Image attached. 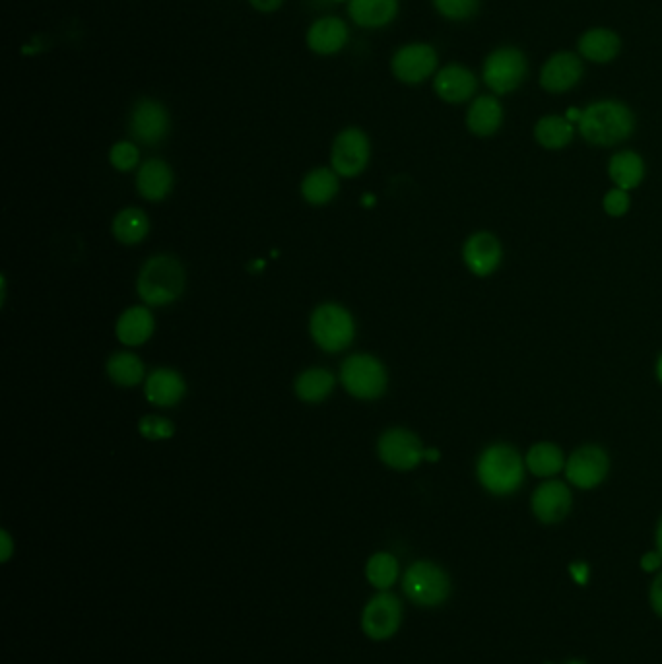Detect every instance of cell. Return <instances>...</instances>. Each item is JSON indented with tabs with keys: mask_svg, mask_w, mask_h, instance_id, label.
I'll list each match as a JSON object with an SVG mask.
<instances>
[{
	"mask_svg": "<svg viewBox=\"0 0 662 664\" xmlns=\"http://www.w3.org/2000/svg\"><path fill=\"white\" fill-rule=\"evenodd\" d=\"M527 466L534 476H554L565 466L563 453L552 443H538L527 455Z\"/></svg>",
	"mask_w": 662,
	"mask_h": 664,
	"instance_id": "cell-31",
	"label": "cell"
},
{
	"mask_svg": "<svg viewBox=\"0 0 662 664\" xmlns=\"http://www.w3.org/2000/svg\"><path fill=\"white\" fill-rule=\"evenodd\" d=\"M169 127V113L162 101L144 98L134 105L131 134L136 142L146 146L160 144L169 134Z\"/></svg>",
	"mask_w": 662,
	"mask_h": 664,
	"instance_id": "cell-11",
	"label": "cell"
},
{
	"mask_svg": "<svg viewBox=\"0 0 662 664\" xmlns=\"http://www.w3.org/2000/svg\"><path fill=\"white\" fill-rule=\"evenodd\" d=\"M501 119H503V109H501L499 101L492 96H482L470 105L466 123H468L470 133L490 136L499 129Z\"/></svg>",
	"mask_w": 662,
	"mask_h": 664,
	"instance_id": "cell-25",
	"label": "cell"
},
{
	"mask_svg": "<svg viewBox=\"0 0 662 664\" xmlns=\"http://www.w3.org/2000/svg\"><path fill=\"white\" fill-rule=\"evenodd\" d=\"M527 68V59L519 49H497L484 65V80L496 94H509L521 86Z\"/></svg>",
	"mask_w": 662,
	"mask_h": 664,
	"instance_id": "cell-8",
	"label": "cell"
},
{
	"mask_svg": "<svg viewBox=\"0 0 662 664\" xmlns=\"http://www.w3.org/2000/svg\"><path fill=\"white\" fill-rule=\"evenodd\" d=\"M534 136L544 148L558 150L571 142L573 127L567 119L552 115V117H544L538 121L536 129H534Z\"/></svg>",
	"mask_w": 662,
	"mask_h": 664,
	"instance_id": "cell-32",
	"label": "cell"
},
{
	"mask_svg": "<svg viewBox=\"0 0 662 664\" xmlns=\"http://www.w3.org/2000/svg\"><path fill=\"white\" fill-rule=\"evenodd\" d=\"M464 263L478 274L488 276L501 263V245L492 233H476L464 245Z\"/></svg>",
	"mask_w": 662,
	"mask_h": 664,
	"instance_id": "cell-18",
	"label": "cell"
},
{
	"mask_svg": "<svg viewBox=\"0 0 662 664\" xmlns=\"http://www.w3.org/2000/svg\"><path fill=\"white\" fill-rule=\"evenodd\" d=\"M109 162L117 171H131L140 162L138 146L129 140L117 142L109 152Z\"/></svg>",
	"mask_w": 662,
	"mask_h": 664,
	"instance_id": "cell-33",
	"label": "cell"
},
{
	"mask_svg": "<svg viewBox=\"0 0 662 664\" xmlns=\"http://www.w3.org/2000/svg\"><path fill=\"white\" fill-rule=\"evenodd\" d=\"M639 565H641V569L647 571V573H655V571H659L662 565L661 552H649V554H645V556L641 558V564Z\"/></svg>",
	"mask_w": 662,
	"mask_h": 664,
	"instance_id": "cell-38",
	"label": "cell"
},
{
	"mask_svg": "<svg viewBox=\"0 0 662 664\" xmlns=\"http://www.w3.org/2000/svg\"><path fill=\"white\" fill-rule=\"evenodd\" d=\"M400 577V564L391 552H375L365 564V579L377 591H391Z\"/></svg>",
	"mask_w": 662,
	"mask_h": 664,
	"instance_id": "cell-27",
	"label": "cell"
},
{
	"mask_svg": "<svg viewBox=\"0 0 662 664\" xmlns=\"http://www.w3.org/2000/svg\"><path fill=\"white\" fill-rule=\"evenodd\" d=\"M610 177L618 185V189H635L643 175H645V166L643 160L635 152H620L610 160Z\"/></svg>",
	"mask_w": 662,
	"mask_h": 664,
	"instance_id": "cell-30",
	"label": "cell"
},
{
	"mask_svg": "<svg viewBox=\"0 0 662 664\" xmlns=\"http://www.w3.org/2000/svg\"><path fill=\"white\" fill-rule=\"evenodd\" d=\"M393 74L404 84H420L437 68V53L428 43H410L398 49L391 61Z\"/></svg>",
	"mask_w": 662,
	"mask_h": 664,
	"instance_id": "cell-12",
	"label": "cell"
},
{
	"mask_svg": "<svg viewBox=\"0 0 662 664\" xmlns=\"http://www.w3.org/2000/svg\"><path fill=\"white\" fill-rule=\"evenodd\" d=\"M309 332L315 344L325 352L346 350L356 336V323L348 309L336 303L319 305L309 321Z\"/></svg>",
	"mask_w": 662,
	"mask_h": 664,
	"instance_id": "cell-5",
	"label": "cell"
},
{
	"mask_svg": "<svg viewBox=\"0 0 662 664\" xmlns=\"http://www.w3.org/2000/svg\"><path fill=\"white\" fill-rule=\"evenodd\" d=\"M138 432L150 441H160V439H169L175 433V428L162 416H144L138 422Z\"/></svg>",
	"mask_w": 662,
	"mask_h": 664,
	"instance_id": "cell-35",
	"label": "cell"
},
{
	"mask_svg": "<svg viewBox=\"0 0 662 664\" xmlns=\"http://www.w3.org/2000/svg\"><path fill=\"white\" fill-rule=\"evenodd\" d=\"M657 373H659V379H661L662 383V358L659 360V367H657Z\"/></svg>",
	"mask_w": 662,
	"mask_h": 664,
	"instance_id": "cell-44",
	"label": "cell"
},
{
	"mask_svg": "<svg viewBox=\"0 0 662 664\" xmlns=\"http://www.w3.org/2000/svg\"><path fill=\"white\" fill-rule=\"evenodd\" d=\"M523 461L519 453L507 445L486 449L478 461V478L482 486L496 496H509L523 484Z\"/></svg>",
	"mask_w": 662,
	"mask_h": 664,
	"instance_id": "cell-4",
	"label": "cell"
},
{
	"mask_svg": "<svg viewBox=\"0 0 662 664\" xmlns=\"http://www.w3.org/2000/svg\"><path fill=\"white\" fill-rule=\"evenodd\" d=\"M608 468H610L608 455L600 447L589 445V447L575 451L569 457L567 466H565V474L573 486H577L581 490H591L606 478Z\"/></svg>",
	"mask_w": 662,
	"mask_h": 664,
	"instance_id": "cell-13",
	"label": "cell"
},
{
	"mask_svg": "<svg viewBox=\"0 0 662 664\" xmlns=\"http://www.w3.org/2000/svg\"><path fill=\"white\" fill-rule=\"evenodd\" d=\"M307 47L317 55H334L342 51L350 39L348 26L338 16H325L307 30Z\"/></svg>",
	"mask_w": 662,
	"mask_h": 664,
	"instance_id": "cell-15",
	"label": "cell"
},
{
	"mask_svg": "<svg viewBox=\"0 0 662 664\" xmlns=\"http://www.w3.org/2000/svg\"><path fill=\"white\" fill-rule=\"evenodd\" d=\"M136 189L146 200H164L173 189V171L164 160L152 158L136 173Z\"/></svg>",
	"mask_w": 662,
	"mask_h": 664,
	"instance_id": "cell-20",
	"label": "cell"
},
{
	"mask_svg": "<svg viewBox=\"0 0 662 664\" xmlns=\"http://www.w3.org/2000/svg\"><path fill=\"white\" fill-rule=\"evenodd\" d=\"M338 177L340 175L329 167H317V169L309 171L301 183L303 199L313 206H323V204L331 202L340 187Z\"/></svg>",
	"mask_w": 662,
	"mask_h": 664,
	"instance_id": "cell-23",
	"label": "cell"
},
{
	"mask_svg": "<svg viewBox=\"0 0 662 664\" xmlns=\"http://www.w3.org/2000/svg\"><path fill=\"white\" fill-rule=\"evenodd\" d=\"M583 76V63L577 55L573 53H558L540 72V84L544 90L560 94L573 88Z\"/></svg>",
	"mask_w": 662,
	"mask_h": 664,
	"instance_id": "cell-16",
	"label": "cell"
},
{
	"mask_svg": "<svg viewBox=\"0 0 662 664\" xmlns=\"http://www.w3.org/2000/svg\"><path fill=\"white\" fill-rule=\"evenodd\" d=\"M433 6L449 20H466L476 14L478 0H433Z\"/></svg>",
	"mask_w": 662,
	"mask_h": 664,
	"instance_id": "cell-34",
	"label": "cell"
},
{
	"mask_svg": "<svg viewBox=\"0 0 662 664\" xmlns=\"http://www.w3.org/2000/svg\"><path fill=\"white\" fill-rule=\"evenodd\" d=\"M424 459H428V461H437V459H439V451H437V449H428L426 455H424Z\"/></svg>",
	"mask_w": 662,
	"mask_h": 664,
	"instance_id": "cell-42",
	"label": "cell"
},
{
	"mask_svg": "<svg viewBox=\"0 0 662 664\" xmlns=\"http://www.w3.org/2000/svg\"><path fill=\"white\" fill-rule=\"evenodd\" d=\"M185 393H187L185 379L181 377V373L169 367H160L152 371L144 385V395L148 402L162 408L175 406L185 397Z\"/></svg>",
	"mask_w": 662,
	"mask_h": 664,
	"instance_id": "cell-17",
	"label": "cell"
},
{
	"mask_svg": "<svg viewBox=\"0 0 662 664\" xmlns=\"http://www.w3.org/2000/svg\"><path fill=\"white\" fill-rule=\"evenodd\" d=\"M0 548H2L0 562L6 564L12 558V554H14V542H12V536L8 534V531L0 532Z\"/></svg>",
	"mask_w": 662,
	"mask_h": 664,
	"instance_id": "cell-39",
	"label": "cell"
},
{
	"mask_svg": "<svg viewBox=\"0 0 662 664\" xmlns=\"http://www.w3.org/2000/svg\"><path fill=\"white\" fill-rule=\"evenodd\" d=\"M136 288L138 296L148 305H169L177 301L185 290V268L169 255L152 257L140 268Z\"/></svg>",
	"mask_w": 662,
	"mask_h": 664,
	"instance_id": "cell-1",
	"label": "cell"
},
{
	"mask_svg": "<svg viewBox=\"0 0 662 664\" xmlns=\"http://www.w3.org/2000/svg\"><path fill=\"white\" fill-rule=\"evenodd\" d=\"M334 383H336V379L331 371H327L323 367H311V369L303 371L296 379L294 391L299 400L315 404V402H323L331 397Z\"/></svg>",
	"mask_w": 662,
	"mask_h": 664,
	"instance_id": "cell-24",
	"label": "cell"
},
{
	"mask_svg": "<svg viewBox=\"0 0 662 664\" xmlns=\"http://www.w3.org/2000/svg\"><path fill=\"white\" fill-rule=\"evenodd\" d=\"M340 381L354 399L360 400L383 397L389 385L387 369L369 354H354L346 358L340 367Z\"/></svg>",
	"mask_w": 662,
	"mask_h": 664,
	"instance_id": "cell-6",
	"label": "cell"
},
{
	"mask_svg": "<svg viewBox=\"0 0 662 664\" xmlns=\"http://www.w3.org/2000/svg\"><path fill=\"white\" fill-rule=\"evenodd\" d=\"M371 156V144L364 131L350 127L338 134L332 144V169L340 177H356L364 171Z\"/></svg>",
	"mask_w": 662,
	"mask_h": 664,
	"instance_id": "cell-9",
	"label": "cell"
},
{
	"mask_svg": "<svg viewBox=\"0 0 662 664\" xmlns=\"http://www.w3.org/2000/svg\"><path fill=\"white\" fill-rule=\"evenodd\" d=\"M154 329H156V321H154L150 309L136 305V307L127 309L119 317L115 332H117V338L121 344L140 346L154 334Z\"/></svg>",
	"mask_w": 662,
	"mask_h": 664,
	"instance_id": "cell-22",
	"label": "cell"
},
{
	"mask_svg": "<svg viewBox=\"0 0 662 664\" xmlns=\"http://www.w3.org/2000/svg\"><path fill=\"white\" fill-rule=\"evenodd\" d=\"M402 591L416 606L437 608L451 597L453 583L449 573L441 565L420 560L404 571Z\"/></svg>",
	"mask_w": 662,
	"mask_h": 664,
	"instance_id": "cell-3",
	"label": "cell"
},
{
	"mask_svg": "<svg viewBox=\"0 0 662 664\" xmlns=\"http://www.w3.org/2000/svg\"><path fill=\"white\" fill-rule=\"evenodd\" d=\"M379 459L395 470H412L422 463L426 449L418 435L402 428L387 430L377 443Z\"/></svg>",
	"mask_w": 662,
	"mask_h": 664,
	"instance_id": "cell-10",
	"label": "cell"
},
{
	"mask_svg": "<svg viewBox=\"0 0 662 664\" xmlns=\"http://www.w3.org/2000/svg\"><path fill=\"white\" fill-rule=\"evenodd\" d=\"M476 78L468 68L461 65H449L441 68L435 76L433 88L441 100L449 103H461V101L470 100L476 92Z\"/></svg>",
	"mask_w": 662,
	"mask_h": 664,
	"instance_id": "cell-19",
	"label": "cell"
},
{
	"mask_svg": "<svg viewBox=\"0 0 662 664\" xmlns=\"http://www.w3.org/2000/svg\"><path fill=\"white\" fill-rule=\"evenodd\" d=\"M348 14L365 30L385 28L397 18L398 0H348Z\"/></svg>",
	"mask_w": 662,
	"mask_h": 664,
	"instance_id": "cell-21",
	"label": "cell"
},
{
	"mask_svg": "<svg viewBox=\"0 0 662 664\" xmlns=\"http://www.w3.org/2000/svg\"><path fill=\"white\" fill-rule=\"evenodd\" d=\"M629 208V197L628 191L624 189H612L606 197H604V210L618 218V216H624L628 212Z\"/></svg>",
	"mask_w": 662,
	"mask_h": 664,
	"instance_id": "cell-36",
	"label": "cell"
},
{
	"mask_svg": "<svg viewBox=\"0 0 662 664\" xmlns=\"http://www.w3.org/2000/svg\"><path fill=\"white\" fill-rule=\"evenodd\" d=\"M404 618V608L397 595L391 591H377V595L365 602L360 626L371 641H389L397 635Z\"/></svg>",
	"mask_w": 662,
	"mask_h": 664,
	"instance_id": "cell-7",
	"label": "cell"
},
{
	"mask_svg": "<svg viewBox=\"0 0 662 664\" xmlns=\"http://www.w3.org/2000/svg\"><path fill=\"white\" fill-rule=\"evenodd\" d=\"M579 51L587 61L610 63L620 51V37L604 28L589 30L579 41Z\"/></svg>",
	"mask_w": 662,
	"mask_h": 664,
	"instance_id": "cell-26",
	"label": "cell"
},
{
	"mask_svg": "<svg viewBox=\"0 0 662 664\" xmlns=\"http://www.w3.org/2000/svg\"><path fill=\"white\" fill-rule=\"evenodd\" d=\"M649 602L655 610V614L662 618V573H659L651 585V591H649Z\"/></svg>",
	"mask_w": 662,
	"mask_h": 664,
	"instance_id": "cell-37",
	"label": "cell"
},
{
	"mask_svg": "<svg viewBox=\"0 0 662 664\" xmlns=\"http://www.w3.org/2000/svg\"><path fill=\"white\" fill-rule=\"evenodd\" d=\"M581 134L598 146H612L633 133V115L620 101H598L583 111Z\"/></svg>",
	"mask_w": 662,
	"mask_h": 664,
	"instance_id": "cell-2",
	"label": "cell"
},
{
	"mask_svg": "<svg viewBox=\"0 0 662 664\" xmlns=\"http://www.w3.org/2000/svg\"><path fill=\"white\" fill-rule=\"evenodd\" d=\"M332 2H344V0H332Z\"/></svg>",
	"mask_w": 662,
	"mask_h": 664,
	"instance_id": "cell-45",
	"label": "cell"
},
{
	"mask_svg": "<svg viewBox=\"0 0 662 664\" xmlns=\"http://www.w3.org/2000/svg\"><path fill=\"white\" fill-rule=\"evenodd\" d=\"M657 552H661L662 556V519L659 523V529H657Z\"/></svg>",
	"mask_w": 662,
	"mask_h": 664,
	"instance_id": "cell-43",
	"label": "cell"
},
{
	"mask_svg": "<svg viewBox=\"0 0 662 664\" xmlns=\"http://www.w3.org/2000/svg\"><path fill=\"white\" fill-rule=\"evenodd\" d=\"M249 2H251V6L257 8L259 12H265V14H268V12L278 10V8L282 6L284 0H249Z\"/></svg>",
	"mask_w": 662,
	"mask_h": 664,
	"instance_id": "cell-40",
	"label": "cell"
},
{
	"mask_svg": "<svg viewBox=\"0 0 662 664\" xmlns=\"http://www.w3.org/2000/svg\"><path fill=\"white\" fill-rule=\"evenodd\" d=\"M581 117H583V111H579V109H569V113H567L569 123L571 121H581Z\"/></svg>",
	"mask_w": 662,
	"mask_h": 664,
	"instance_id": "cell-41",
	"label": "cell"
},
{
	"mask_svg": "<svg viewBox=\"0 0 662 664\" xmlns=\"http://www.w3.org/2000/svg\"><path fill=\"white\" fill-rule=\"evenodd\" d=\"M107 375L115 385L134 387L144 379V364L133 352H117L107 360Z\"/></svg>",
	"mask_w": 662,
	"mask_h": 664,
	"instance_id": "cell-29",
	"label": "cell"
},
{
	"mask_svg": "<svg viewBox=\"0 0 662 664\" xmlns=\"http://www.w3.org/2000/svg\"><path fill=\"white\" fill-rule=\"evenodd\" d=\"M532 511L544 525H556L571 511V492L563 482H546L532 496Z\"/></svg>",
	"mask_w": 662,
	"mask_h": 664,
	"instance_id": "cell-14",
	"label": "cell"
},
{
	"mask_svg": "<svg viewBox=\"0 0 662 664\" xmlns=\"http://www.w3.org/2000/svg\"><path fill=\"white\" fill-rule=\"evenodd\" d=\"M150 232L148 216L140 208H125L121 210L113 220V235L119 243L125 245H136L144 241V237Z\"/></svg>",
	"mask_w": 662,
	"mask_h": 664,
	"instance_id": "cell-28",
	"label": "cell"
}]
</instances>
